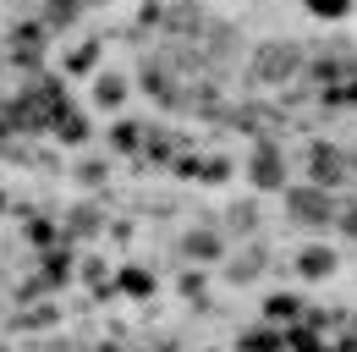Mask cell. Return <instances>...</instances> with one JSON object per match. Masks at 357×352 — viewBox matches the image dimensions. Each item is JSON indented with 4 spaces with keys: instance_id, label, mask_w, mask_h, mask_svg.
Instances as JSON below:
<instances>
[{
    "instance_id": "obj_8",
    "label": "cell",
    "mask_w": 357,
    "mask_h": 352,
    "mask_svg": "<svg viewBox=\"0 0 357 352\" xmlns=\"http://www.w3.org/2000/svg\"><path fill=\"white\" fill-rule=\"evenodd\" d=\"M55 127H61V138H66V143H83V138H89V127H83L77 116H66V122L55 116Z\"/></svg>"
},
{
    "instance_id": "obj_9",
    "label": "cell",
    "mask_w": 357,
    "mask_h": 352,
    "mask_svg": "<svg viewBox=\"0 0 357 352\" xmlns=\"http://www.w3.org/2000/svg\"><path fill=\"white\" fill-rule=\"evenodd\" d=\"M324 270H330V254L308 248V254H303V275H324Z\"/></svg>"
},
{
    "instance_id": "obj_6",
    "label": "cell",
    "mask_w": 357,
    "mask_h": 352,
    "mask_svg": "<svg viewBox=\"0 0 357 352\" xmlns=\"http://www.w3.org/2000/svg\"><path fill=\"white\" fill-rule=\"evenodd\" d=\"M121 94H127V83H121L116 72H105V78H93V99H99V105H121Z\"/></svg>"
},
{
    "instance_id": "obj_7",
    "label": "cell",
    "mask_w": 357,
    "mask_h": 352,
    "mask_svg": "<svg viewBox=\"0 0 357 352\" xmlns=\"http://www.w3.org/2000/svg\"><path fill=\"white\" fill-rule=\"evenodd\" d=\"M308 11H313V17H347L352 0H308Z\"/></svg>"
},
{
    "instance_id": "obj_1",
    "label": "cell",
    "mask_w": 357,
    "mask_h": 352,
    "mask_svg": "<svg viewBox=\"0 0 357 352\" xmlns=\"http://www.w3.org/2000/svg\"><path fill=\"white\" fill-rule=\"evenodd\" d=\"M297 66H303V44H297V39L259 44V55H253V78H264V83H286V78H297Z\"/></svg>"
},
{
    "instance_id": "obj_11",
    "label": "cell",
    "mask_w": 357,
    "mask_h": 352,
    "mask_svg": "<svg viewBox=\"0 0 357 352\" xmlns=\"http://www.w3.org/2000/svg\"><path fill=\"white\" fill-rule=\"evenodd\" d=\"M352 166H357V154H352Z\"/></svg>"
},
{
    "instance_id": "obj_4",
    "label": "cell",
    "mask_w": 357,
    "mask_h": 352,
    "mask_svg": "<svg viewBox=\"0 0 357 352\" xmlns=\"http://www.w3.org/2000/svg\"><path fill=\"white\" fill-rule=\"evenodd\" d=\"M347 166H341V154H335V149H313V182H319V187H335V182H347Z\"/></svg>"
},
{
    "instance_id": "obj_2",
    "label": "cell",
    "mask_w": 357,
    "mask_h": 352,
    "mask_svg": "<svg viewBox=\"0 0 357 352\" xmlns=\"http://www.w3.org/2000/svg\"><path fill=\"white\" fill-rule=\"evenodd\" d=\"M291 220H303V226H324L330 220V193L313 182V187H291Z\"/></svg>"
},
{
    "instance_id": "obj_3",
    "label": "cell",
    "mask_w": 357,
    "mask_h": 352,
    "mask_svg": "<svg viewBox=\"0 0 357 352\" xmlns=\"http://www.w3.org/2000/svg\"><path fill=\"white\" fill-rule=\"evenodd\" d=\"M253 182H259V187H280V182H286V160H280L275 143H259V149H253Z\"/></svg>"
},
{
    "instance_id": "obj_5",
    "label": "cell",
    "mask_w": 357,
    "mask_h": 352,
    "mask_svg": "<svg viewBox=\"0 0 357 352\" xmlns=\"http://www.w3.org/2000/svg\"><path fill=\"white\" fill-rule=\"evenodd\" d=\"M77 11H83V0H45V22L50 28H72Z\"/></svg>"
},
{
    "instance_id": "obj_10",
    "label": "cell",
    "mask_w": 357,
    "mask_h": 352,
    "mask_svg": "<svg viewBox=\"0 0 357 352\" xmlns=\"http://www.w3.org/2000/svg\"><path fill=\"white\" fill-rule=\"evenodd\" d=\"M187 248H192V254H204V259H209V254H215V248H220V242H215V237H209V231H198V237H187Z\"/></svg>"
}]
</instances>
